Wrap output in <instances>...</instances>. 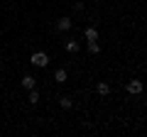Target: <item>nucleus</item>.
Segmentation results:
<instances>
[{"instance_id": "nucleus-6", "label": "nucleus", "mask_w": 147, "mask_h": 137, "mask_svg": "<svg viewBox=\"0 0 147 137\" xmlns=\"http://www.w3.org/2000/svg\"><path fill=\"white\" fill-rule=\"evenodd\" d=\"M96 91H98V95H108L110 93V86L105 83V81H100V83L96 86Z\"/></svg>"}, {"instance_id": "nucleus-3", "label": "nucleus", "mask_w": 147, "mask_h": 137, "mask_svg": "<svg viewBox=\"0 0 147 137\" xmlns=\"http://www.w3.org/2000/svg\"><path fill=\"white\" fill-rule=\"evenodd\" d=\"M71 25H74V22L69 20V17H61V20H57V30H59V32H66V30H71Z\"/></svg>"}, {"instance_id": "nucleus-8", "label": "nucleus", "mask_w": 147, "mask_h": 137, "mask_svg": "<svg viewBox=\"0 0 147 137\" xmlns=\"http://www.w3.org/2000/svg\"><path fill=\"white\" fill-rule=\"evenodd\" d=\"M66 52L69 54H76V52H79V42H76V39H69V42H66Z\"/></svg>"}, {"instance_id": "nucleus-11", "label": "nucleus", "mask_w": 147, "mask_h": 137, "mask_svg": "<svg viewBox=\"0 0 147 137\" xmlns=\"http://www.w3.org/2000/svg\"><path fill=\"white\" fill-rule=\"evenodd\" d=\"M88 52H91V54H98V52H100L98 42H88Z\"/></svg>"}, {"instance_id": "nucleus-12", "label": "nucleus", "mask_w": 147, "mask_h": 137, "mask_svg": "<svg viewBox=\"0 0 147 137\" xmlns=\"http://www.w3.org/2000/svg\"><path fill=\"white\" fill-rule=\"evenodd\" d=\"M74 10H76V12H84V3H74Z\"/></svg>"}, {"instance_id": "nucleus-2", "label": "nucleus", "mask_w": 147, "mask_h": 137, "mask_svg": "<svg viewBox=\"0 0 147 137\" xmlns=\"http://www.w3.org/2000/svg\"><path fill=\"white\" fill-rule=\"evenodd\" d=\"M142 88H145V86H142V81H137V79H132L130 83H127V93H132V95H140Z\"/></svg>"}, {"instance_id": "nucleus-1", "label": "nucleus", "mask_w": 147, "mask_h": 137, "mask_svg": "<svg viewBox=\"0 0 147 137\" xmlns=\"http://www.w3.org/2000/svg\"><path fill=\"white\" fill-rule=\"evenodd\" d=\"M30 64H32V66H37V68H44L49 64L47 52H34V54H32V59H30Z\"/></svg>"}, {"instance_id": "nucleus-4", "label": "nucleus", "mask_w": 147, "mask_h": 137, "mask_svg": "<svg viewBox=\"0 0 147 137\" xmlns=\"http://www.w3.org/2000/svg\"><path fill=\"white\" fill-rule=\"evenodd\" d=\"M84 34H86V42H98V30L96 27H88Z\"/></svg>"}, {"instance_id": "nucleus-7", "label": "nucleus", "mask_w": 147, "mask_h": 137, "mask_svg": "<svg viewBox=\"0 0 147 137\" xmlns=\"http://www.w3.org/2000/svg\"><path fill=\"white\" fill-rule=\"evenodd\" d=\"M54 81H57V83H64V81H66V71H64V68H57V71H54Z\"/></svg>"}, {"instance_id": "nucleus-5", "label": "nucleus", "mask_w": 147, "mask_h": 137, "mask_svg": "<svg viewBox=\"0 0 147 137\" xmlns=\"http://www.w3.org/2000/svg\"><path fill=\"white\" fill-rule=\"evenodd\" d=\"M34 83H37V79H34V76H25V79H22V88H27V91H30V88H34Z\"/></svg>"}, {"instance_id": "nucleus-10", "label": "nucleus", "mask_w": 147, "mask_h": 137, "mask_svg": "<svg viewBox=\"0 0 147 137\" xmlns=\"http://www.w3.org/2000/svg\"><path fill=\"white\" fill-rule=\"evenodd\" d=\"M59 105H61L64 110H69V108L74 105V100H71V98H61V100H59Z\"/></svg>"}, {"instance_id": "nucleus-9", "label": "nucleus", "mask_w": 147, "mask_h": 137, "mask_svg": "<svg viewBox=\"0 0 147 137\" xmlns=\"http://www.w3.org/2000/svg\"><path fill=\"white\" fill-rule=\"evenodd\" d=\"M27 100H30L32 105H37V103H39V93H37L34 88H30V98H27Z\"/></svg>"}]
</instances>
